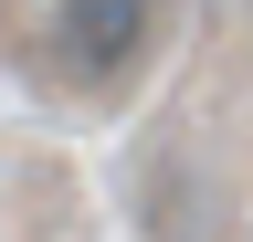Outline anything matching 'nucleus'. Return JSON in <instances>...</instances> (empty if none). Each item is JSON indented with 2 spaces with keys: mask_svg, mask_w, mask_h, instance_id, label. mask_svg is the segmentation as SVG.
Segmentation results:
<instances>
[{
  "mask_svg": "<svg viewBox=\"0 0 253 242\" xmlns=\"http://www.w3.org/2000/svg\"><path fill=\"white\" fill-rule=\"evenodd\" d=\"M158 42V0H53V53L74 84H126Z\"/></svg>",
  "mask_w": 253,
  "mask_h": 242,
  "instance_id": "1",
  "label": "nucleus"
}]
</instances>
